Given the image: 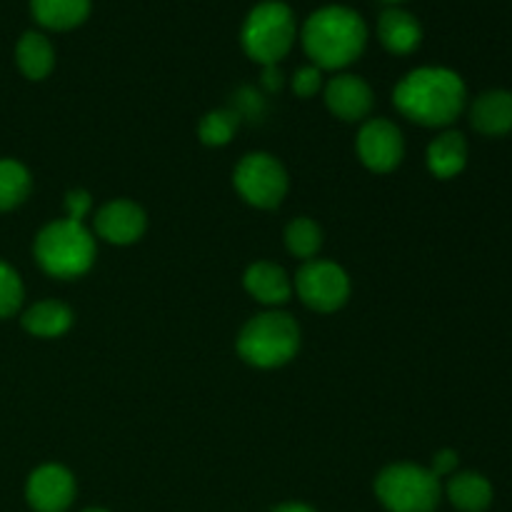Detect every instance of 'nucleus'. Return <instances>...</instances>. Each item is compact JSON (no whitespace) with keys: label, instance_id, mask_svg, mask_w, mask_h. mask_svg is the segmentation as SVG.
Returning a JSON list of instances; mask_svg holds the SVG:
<instances>
[{"label":"nucleus","instance_id":"nucleus-8","mask_svg":"<svg viewBox=\"0 0 512 512\" xmlns=\"http://www.w3.org/2000/svg\"><path fill=\"white\" fill-rule=\"evenodd\" d=\"M293 290L315 313H338L350 300V278L333 260L313 258L298 270Z\"/></svg>","mask_w":512,"mask_h":512},{"label":"nucleus","instance_id":"nucleus-14","mask_svg":"<svg viewBox=\"0 0 512 512\" xmlns=\"http://www.w3.org/2000/svg\"><path fill=\"white\" fill-rule=\"evenodd\" d=\"M243 285L253 300L260 305H268L270 310H278L280 305L293 298V280L280 268L278 263L270 260H258L250 265L243 275Z\"/></svg>","mask_w":512,"mask_h":512},{"label":"nucleus","instance_id":"nucleus-2","mask_svg":"<svg viewBox=\"0 0 512 512\" xmlns=\"http://www.w3.org/2000/svg\"><path fill=\"white\" fill-rule=\"evenodd\" d=\"M305 55L320 70H343L353 65L368 45V23L348 5H323L300 28Z\"/></svg>","mask_w":512,"mask_h":512},{"label":"nucleus","instance_id":"nucleus-29","mask_svg":"<svg viewBox=\"0 0 512 512\" xmlns=\"http://www.w3.org/2000/svg\"><path fill=\"white\" fill-rule=\"evenodd\" d=\"M83 512H108V510H103V508H88V510H83Z\"/></svg>","mask_w":512,"mask_h":512},{"label":"nucleus","instance_id":"nucleus-25","mask_svg":"<svg viewBox=\"0 0 512 512\" xmlns=\"http://www.w3.org/2000/svg\"><path fill=\"white\" fill-rule=\"evenodd\" d=\"M290 85H293V93L298 95V98H313V95H318L325 85L323 70L315 68L313 63L303 65V68L295 70Z\"/></svg>","mask_w":512,"mask_h":512},{"label":"nucleus","instance_id":"nucleus-1","mask_svg":"<svg viewBox=\"0 0 512 512\" xmlns=\"http://www.w3.org/2000/svg\"><path fill=\"white\" fill-rule=\"evenodd\" d=\"M393 105L423 128H450L468 105V85L455 70L443 65L415 68L395 85Z\"/></svg>","mask_w":512,"mask_h":512},{"label":"nucleus","instance_id":"nucleus-16","mask_svg":"<svg viewBox=\"0 0 512 512\" xmlns=\"http://www.w3.org/2000/svg\"><path fill=\"white\" fill-rule=\"evenodd\" d=\"M468 155L470 148L465 135L460 133V130L445 128L438 138L430 140L428 153H425V163H428V170L433 178L453 180L465 170Z\"/></svg>","mask_w":512,"mask_h":512},{"label":"nucleus","instance_id":"nucleus-3","mask_svg":"<svg viewBox=\"0 0 512 512\" xmlns=\"http://www.w3.org/2000/svg\"><path fill=\"white\" fill-rule=\"evenodd\" d=\"M33 255L40 270L50 278L73 280L93 268L98 245L88 225L60 218L40 228V233L35 235Z\"/></svg>","mask_w":512,"mask_h":512},{"label":"nucleus","instance_id":"nucleus-11","mask_svg":"<svg viewBox=\"0 0 512 512\" xmlns=\"http://www.w3.org/2000/svg\"><path fill=\"white\" fill-rule=\"evenodd\" d=\"M323 98L330 113L343 123H365L375 105L373 88L353 73H338L325 80Z\"/></svg>","mask_w":512,"mask_h":512},{"label":"nucleus","instance_id":"nucleus-22","mask_svg":"<svg viewBox=\"0 0 512 512\" xmlns=\"http://www.w3.org/2000/svg\"><path fill=\"white\" fill-rule=\"evenodd\" d=\"M285 248L290 255L308 263V260L318 258L320 248H323V230L313 218H305V215L290 220L285 228Z\"/></svg>","mask_w":512,"mask_h":512},{"label":"nucleus","instance_id":"nucleus-9","mask_svg":"<svg viewBox=\"0 0 512 512\" xmlns=\"http://www.w3.org/2000/svg\"><path fill=\"white\" fill-rule=\"evenodd\" d=\"M358 158L370 173H393L405 158V138L395 123L385 118H368L360 128Z\"/></svg>","mask_w":512,"mask_h":512},{"label":"nucleus","instance_id":"nucleus-7","mask_svg":"<svg viewBox=\"0 0 512 512\" xmlns=\"http://www.w3.org/2000/svg\"><path fill=\"white\" fill-rule=\"evenodd\" d=\"M233 185L248 205L258 210H273L288 195L290 180L288 170L275 155L248 153L235 165Z\"/></svg>","mask_w":512,"mask_h":512},{"label":"nucleus","instance_id":"nucleus-27","mask_svg":"<svg viewBox=\"0 0 512 512\" xmlns=\"http://www.w3.org/2000/svg\"><path fill=\"white\" fill-rule=\"evenodd\" d=\"M460 458L453 448H443L433 455V463H430V470H433L435 478H450V475L458 473Z\"/></svg>","mask_w":512,"mask_h":512},{"label":"nucleus","instance_id":"nucleus-5","mask_svg":"<svg viewBox=\"0 0 512 512\" xmlns=\"http://www.w3.org/2000/svg\"><path fill=\"white\" fill-rule=\"evenodd\" d=\"M298 38V18L283 0H260L245 15L240 28V45L258 65H278L293 50Z\"/></svg>","mask_w":512,"mask_h":512},{"label":"nucleus","instance_id":"nucleus-6","mask_svg":"<svg viewBox=\"0 0 512 512\" xmlns=\"http://www.w3.org/2000/svg\"><path fill=\"white\" fill-rule=\"evenodd\" d=\"M375 495L388 512H435L443 498V485L430 468L393 463L375 478Z\"/></svg>","mask_w":512,"mask_h":512},{"label":"nucleus","instance_id":"nucleus-17","mask_svg":"<svg viewBox=\"0 0 512 512\" xmlns=\"http://www.w3.org/2000/svg\"><path fill=\"white\" fill-rule=\"evenodd\" d=\"M73 320V310L60 300H38L20 315V325L25 333L43 340L65 335L73 328Z\"/></svg>","mask_w":512,"mask_h":512},{"label":"nucleus","instance_id":"nucleus-12","mask_svg":"<svg viewBox=\"0 0 512 512\" xmlns=\"http://www.w3.org/2000/svg\"><path fill=\"white\" fill-rule=\"evenodd\" d=\"M145 228H148V215L128 198L110 200L95 213V235L118 248L138 243L145 235Z\"/></svg>","mask_w":512,"mask_h":512},{"label":"nucleus","instance_id":"nucleus-20","mask_svg":"<svg viewBox=\"0 0 512 512\" xmlns=\"http://www.w3.org/2000/svg\"><path fill=\"white\" fill-rule=\"evenodd\" d=\"M15 65L28 80H45L55 68V48L48 35L28 30L15 43Z\"/></svg>","mask_w":512,"mask_h":512},{"label":"nucleus","instance_id":"nucleus-26","mask_svg":"<svg viewBox=\"0 0 512 512\" xmlns=\"http://www.w3.org/2000/svg\"><path fill=\"white\" fill-rule=\"evenodd\" d=\"M93 210V198L88 190L75 188L65 195V218L75 220V223H85L88 213Z\"/></svg>","mask_w":512,"mask_h":512},{"label":"nucleus","instance_id":"nucleus-28","mask_svg":"<svg viewBox=\"0 0 512 512\" xmlns=\"http://www.w3.org/2000/svg\"><path fill=\"white\" fill-rule=\"evenodd\" d=\"M273 512H315V510L305 503H283V505H278Z\"/></svg>","mask_w":512,"mask_h":512},{"label":"nucleus","instance_id":"nucleus-10","mask_svg":"<svg viewBox=\"0 0 512 512\" xmlns=\"http://www.w3.org/2000/svg\"><path fill=\"white\" fill-rule=\"evenodd\" d=\"M75 478L65 465L45 463L28 475L25 500L35 512H65L75 500Z\"/></svg>","mask_w":512,"mask_h":512},{"label":"nucleus","instance_id":"nucleus-15","mask_svg":"<svg viewBox=\"0 0 512 512\" xmlns=\"http://www.w3.org/2000/svg\"><path fill=\"white\" fill-rule=\"evenodd\" d=\"M378 40L388 53L410 55L423 43V25L408 10L385 8L378 18Z\"/></svg>","mask_w":512,"mask_h":512},{"label":"nucleus","instance_id":"nucleus-19","mask_svg":"<svg viewBox=\"0 0 512 512\" xmlns=\"http://www.w3.org/2000/svg\"><path fill=\"white\" fill-rule=\"evenodd\" d=\"M90 0H30V15L45 30L65 33L80 28L88 20Z\"/></svg>","mask_w":512,"mask_h":512},{"label":"nucleus","instance_id":"nucleus-24","mask_svg":"<svg viewBox=\"0 0 512 512\" xmlns=\"http://www.w3.org/2000/svg\"><path fill=\"white\" fill-rule=\"evenodd\" d=\"M25 300V288L20 273L10 263L0 260V320L20 313Z\"/></svg>","mask_w":512,"mask_h":512},{"label":"nucleus","instance_id":"nucleus-18","mask_svg":"<svg viewBox=\"0 0 512 512\" xmlns=\"http://www.w3.org/2000/svg\"><path fill=\"white\" fill-rule=\"evenodd\" d=\"M445 495L460 512H485L493 505L495 490L493 483L483 473L475 470H460L450 475L445 485Z\"/></svg>","mask_w":512,"mask_h":512},{"label":"nucleus","instance_id":"nucleus-23","mask_svg":"<svg viewBox=\"0 0 512 512\" xmlns=\"http://www.w3.org/2000/svg\"><path fill=\"white\" fill-rule=\"evenodd\" d=\"M238 125L240 118L233 110H210V113H205L203 120H200L198 138L200 143L208 145V148H223V145H228L230 140L235 138Z\"/></svg>","mask_w":512,"mask_h":512},{"label":"nucleus","instance_id":"nucleus-30","mask_svg":"<svg viewBox=\"0 0 512 512\" xmlns=\"http://www.w3.org/2000/svg\"><path fill=\"white\" fill-rule=\"evenodd\" d=\"M385 3H403V0H385Z\"/></svg>","mask_w":512,"mask_h":512},{"label":"nucleus","instance_id":"nucleus-21","mask_svg":"<svg viewBox=\"0 0 512 512\" xmlns=\"http://www.w3.org/2000/svg\"><path fill=\"white\" fill-rule=\"evenodd\" d=\"M33 190L30 170L15 158H0V213L20 208Z\"/></svg>","mask_w":512,"mask_h":512},{"label":"nucleus","instance_id":"nucleus-4","mask_svg":"<svg viewBox=\"0 0 512 512\" xmlns=\"http://www.w3.org/2000/svg\"><path fill=\"white\" fill-rule=\"evenodd\" d=\"M235 348L253 368H283L300 350V325L283 310H265L243 325Z\"/></svg>","mask_w":512,"mask_h":512},{"label":"nucleus","instance_id":"nucleus-13","mask_svg":"<svg viewBox=\"0 0 512 512\" xmlns=\"http://www.w3.org/2000/svg\"><path fill=\"white\" fill-rule=\"evenodd\" d=\"M470 125L485 138H503L512 133V90L493 88L480 93L468 110Z\"/></svg>","mask_w":512,"mask_h":512}]
</instances>
